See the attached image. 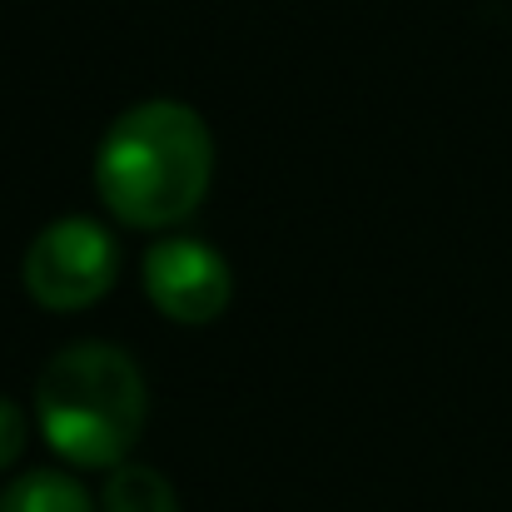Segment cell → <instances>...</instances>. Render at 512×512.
I'll return each instance as SVG.
<instances>
[{
    "mask_svg": "<svg viewBox=\"0 0 512 512\" xmlns=\"http://www.w3.org/2000/svg\"><path fill=\"white\" fill-rule=\"evenodd\" d=\"M214 184V135L184 100L130 105L95 150V189L130 229L184 224Z\"/></svg>",
    "mask_w": 512,
    "mask_h": 512,
    "instance_id": "obj_1",
    "label": "cell"
},
{
    "mask_svg": "<svg viewBox=\"0 0 512 512\" xmlns=\"http://www.w3.org/2000/svg\"><path fill=\"white\" fill-rule=\"evenodd\" d=\"M150 418V388L140 363L115 343L85 339L60 348L35 383V423L55 458L70 468L110 473L130 463Z\"/></svg>",
    "mask_w": 512,
    "mask_h": 512,
    "instance_id": "obj_2",
    "label": "cell"
},
{
    "mask_svg": "<svg viewBox=\"0 0 512 512\" xmlns=\"http://www.w3.org/2000/svg\"><path fill=\"white\" fill-rule=\"evenodd\" d=\"M25 294L50 309V314H80L90 304H100L115 279H120V244L100 219L85 214H65L55 224H45L20 264Z\"/></svg>",
    "mask_w": 512,
    "mask_h": 512,
    "instance_id": "obj_3",
    "label": "cell"
},
{
    "mask_svg": "<svg viewBox=\"0 0 512 512\" xmlns=\"http://www.w3.org/2000/svg\"><path fill=\"white\" fill-rule=\"evenodd\" d=\"M140 279H145L150 304L170 324H184V329L214 324L234 299L229 259L209 239H194V234H170V239L150 244L145 264H140Z\"/></svg>",
    "mask_w": 512,
    "mask_h": 512,
    "instance_id": "obj_4",
    "label": "cell"
},
{
    "mask_svg": "<svg viewBox=\"0 0 512 512\" xmlns=\"http://www.w3.org/2000/svg\"><path fill=\"white\" fill-rule=\"evenodd\" d=\"M0 512H95V498L85 493V483H75L60 468H35L20 473L5 493H0Z\"/></svg>",
    "mask_w": 512,
    "mask_h": 512,
    "instance_id": "obj_5",
    "label": "cell"
},
{
    "mask_svg": "<svg viewBox=\"0 0 512 512\" xmlns=\"http://www.w3.org/2000/svg\"><path fill=\"white\" fill-rule=\"evenodd\" d=\"M100 512H179L174 483L150 463H120L105 478Z\"/></svg>",
    "mask_w": 512,
    "mask_h": 512,
    "instance_id": "obj_6",
    "label": "cell"
},
{
    "mask_svg": "<svg viewBox=\"0 0 512 512\" xmlns=\"http://www.w3.org/2000/svg\"><path fill=\"white\" fill-rule=\"evenodd\" d=\"M25 443H30V418H25V408L0 393V473L20 463Z\"/></svg>",
    "mask_w": 512,
    "mask_h": 512,
    "instance_id": "obj_7",
    "label": "cell"
}]
</instances>
